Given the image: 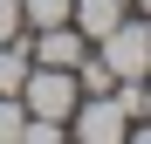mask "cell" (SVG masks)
I'll use <instances>...</instances> for the list:
<instances>
[{"mask_svg":"<svg viewBox=\"0 0 151 144\" xmlns=\"http://www.w3.org/2000/svg\"><path fill=\"white\" fill-rule=\"evenodd\" d=\"M69 21H76L89 41H103L117 21H124V0H76V7H69Z\"/></svg>","mask_w":151,"mask_h":144,"instance_id":"cell-4","label":"cell"},{"mask_svg":"<svg viewBox=\"0 0 151 144\" xmlns=\"http://www.w3.org/2000/svg\"><path fill=\"white\" fill-rule=\"evenodd\" d=\"M137 7H144V14H151V0H137Z\"/></svg>","mask_w":151,"mask_h":144,"instance_id":"cell-10","label":"cell"},{"mask_svg":"<svg viewBox=\"0 0 151 144\" xmlns=\"http://www.w3.org/2000/svg\"><path fill=\"white\" fill-rule=\"evenodd\" d=\"M21 124H28V103H21V96H0V144H14Z\"/></svg>","mask_w":151,"mask_h":144,"instance_id":"cell-7","label":"cell"},{"mask_svg":"<svg viewBox=\"0 0 151 144\" xmlns=\"http://www.w3.org/2000/svg\"><path fill=\"white\" fill-rule=\"evenodd\" d=\"M28 69H35V55H28V41H0V96H21V82H28Z\"/></svg>","mask_w":151,"mask_h":144,"instance_id":"cell-5","label":"cell"},{"mask_svg":"<svg viewBox=\"0 0 151 144\" xmlns=\"http://www.w3.org/2000/svg\"><path fill=\"white\" fill-rule=\"evenodd\" d=\"M28 55H35V62H48V69H76V62L89 55V34L76 28V21H55V28H35Z\"/></svg>","mask_w":151,"mask_h":144,"instance_id":"cell-3","label":"cell"},{"mask_svg":"<svg viewBox=\"0 0 151 144\" xmlns=\"http://www.w3.org/2000/svg\"><path fill=\"white\" fill-rule=\"evenodd\" d=\"M76 0H21V21L28 28H55V21H69Z\"/></svg>","mask_w":151,"mask_h":144,"instance_id":"cell-6","label":"cell"},{"mask_svg":"<svg viewBox=\"0 0 151 144\" xmlns=\"http://www.w3.org/2000/svg\"><path fill=\"white\" fill-rule=\"evenodd\" d=\"M144 117H151V89H144Z\"/></svg>","mask_w":151,"mask_h":144,"instance_id":"cell-9","label":"cell"},{"mask_svg":"<svg viewBox=\"0 0 151 144\" xmlns=\"http://www.w3.org/2000/svg\"><path fill=\"white\" fill-rule=\"evenodd\" d=\"M96 55L110 62L117 82H144V76H151V28H144V21H117Z\"/></svg>","mask_w":151,"mask_h":144,"instance_id":"cell-2","label":"cell"},{"mask_svg":"<svg viewBox=\"0 0 151 144\" xmlns=\"http://www.w3.org/2000/svg\"><path fill=\"white\" fill-rule=\"evenodd\" d=\"M21 103H28V117H55V124H69V110L83 103L76 69H48V62H35L28 82H21Z\"/></svg>","mask_w":151,"mask_h":144,"instance_id":"cell-1","label":"cell"},{"mask_svg":"<svg viewBox=\"0 0 151 144\" xmlns=\"http://www.w3.org/2000/svg\"><path fill=\"white\" fill-rule=\"evenodd\" d=\"M28 21H21V0H0V41H14Z\"/></svg>","mask_w":151,"mask_h":144,"instance_id":"cell-8","label":"cell"}]
</instances>
